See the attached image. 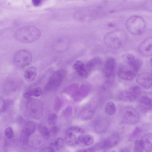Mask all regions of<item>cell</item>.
<instances>
[{"label":"cell","instance_id":"1","mask_svg":"<svg viewBox=\"0 0 152 152\" xmlns=\"http://www.w3.org/2000/svg\"><path fill=\"white\" fill-rule=\"evenodd\" d=\"M127 38V34L124 30L117 29L107 33L104 37V42L108 47L116 49L123 47Z\"/></svg>","mask_w":152,"mask_h":152},{"label":"cell","instance_id":"2","mask_svg":"<svg viewBox=\"0 0 152 152\" xmlns=\"http://www.w3.org/2000/svg\"><path fill=\"white\" fill-rule=\"evenodd\" d=\"M41 32L37 27L27 26L21 27L15 32L14 36L18 41L30 43L38 39L41 37Z\"/></svg>","mask_w":152,"mask_h":152},{"label":"cell","instance_id":"3","mask_svg":"<svg viewBox=\"0 0 152 152\" xmlns=\"http://www.w3.org/2000/svg\"><path fill=\"white\" fill-rule=\"evenodd\" d=\"M126 26L127 30L135 35L141 34L144 31L146 23L142 17L137 15L130 17L126 21Z\"/></svg>","mask_w":152,"mask_h":152},{"label":"cell","instance_id":"4","mask_svg":"<svg viewBox=\"0 0 152 152\" xmlns=\"http://www.w3.org/2000/svg\"><path fill=\"white\" fill-rule=\"evenodd\" d=\"M85 131L82 129L72 127L66 131L65 135L66 142L69 145H76L82 143L85 136Z\"/></svg>","mask_w":152,"mask_h":152},{"label":"cell","instance_id":"5","mask_svg":"<svg viewBox=\"0 0 152 152\" xmlns=\"http://www.w3.org/2000/svg\"><path fill=\"white\" fill-rule=\"evenodd\" d=\"M66 74V72L63 69L58 70L53 73L49 77L45 86V91H51L58 88L62 83Z\"/></svg>","mask_w":152,"mask_h":152},{"label":"cell","instance_id":"6","mask_svg":"<svg viewBox=\"0 0 152 152\" xmlns=\"http://www.w3.org/2000/svg\"><path fill=\"white\" fill-rule=\"evenodd\" d=\"M120 117L123 123L130 124L137 123L140 119V115L137 110L129 106L125 107L122 109Z\"/></svg>","mask_w":152,"mask_h":152},{"label":"cell","instance_id":"7","mask_svg":"<svg viewBox=\"0 0 152 152\" xmlns=\"http://www.w3.org/2000/svg\"><path fill=\"white\" fill-rule=\"evenodd\" d=\"M32 59L31 53L27 50L22 49L15 53L13 57V61L17 67L23 68L29 65Z\"/></svg>","mask_w":152,"mask_h":152},{"label":"cell","instance_id":"8","mask_svg":"<svg viewBox=\"0 0 152 152\" xmlns=\"http://www.w3.org/2000/svg\"><path fill=\"white\" fill-rule=\"evenodd\" d=\"M139 70L132 65L126 64L120 67L118 71V75L121 79L131 81L134 79Z\"/></svg>","mask_w":152,"mask_h":152},{"label":"cell","instance_id":"9","mask_svg":"<svg viewBox=\"0 0 152 152\" xmlns=\"http://www.w3.org/2000/svg\"><path fill=\"white\" fill-rule=\"evenodd\" d=\"M26 107L29 114L35 118H39L42 114L43 108L42 103L37 99H29L26 104Z\"/></svg>","mask_w":152,"mask_h":152},{"label":"cell","instance_id":"10","mask_svg":"<svg viewBox=\"0 0 152 152\" xmlns=\"http://www.w3.org/2000/svg\"><path fill=\"white\" fill-rule=\"evenodd\" d=\"M141 93L140 87L138 86H135L130 88L128 90L121 93L119 98L123 100L133 101L139 99Z\"/></svg>","mask_w":152,"mask_h":152},{"label":"cell","instance_id":"11","mask_svg":"<svg viewBox=\"0 0 152 152\" xmlns=\"http://www.w3.org/2000/svg\"><path fill=\"white\" fill-rule=\"evenodd\" d=\"M120 138L118 134L114 133L102 141L96 144V145L99 150L109 149L116 145L119 142Z\"/></svg>","mask_w":152,"mask_h":152},{"label":"cell","instance_id":"12","mask_svg":"<svg viewBox=\"0 0 152 152\" xmlns=\"http://www.w3.org/2000/svg\"><path fill=\"white\" fill-rule=\"evenodd\" d=\"M36 127L34 122L28 121L25 125L21 131L20 135V140L24 143H27L30 136L34 133Z\"/></svg>","mask_w":152,"mask_h":152},{"label":"cell","instance_id":"13","mask_svg":"<svg viewBox=\"0 0 152 152\" xmlns=\"http://www.w3.org/2000/svg\"><path fill=\"white\" fill-rule=\"evenodd\" d=\"M152 38L149 37L143 40L139 45L138 50V52L142 55L145 56H149L152 54Z\"/></svg>","mask_w":152,"mask_h":152},{"label":"cell","instance_id":"14","mask_svg":"<svg viewBox=\"0 0 152 152\" xmlns=\"http://www.w3.org/2000/svg\"><path fill=\"white\" fill-rule=\"evenodd\" d=\"M116 61L113 58L109 57L106 60L104 67L103 71L105 77L108 79L113 77L115 75Z\"/></svg>","mask_w":152,"mask_h":152},{"label":"cell","instance_id":"15","mask_svg":"<svg viewBox=\"0 0 152 152\" xmlns=\"http://www.w3.org/2000/svg\"><path fill=\"white\" fill-rule=\"evenodd\" d=\"M136 80L140 85L145 89H149L151 86L152 76L148 72H143L138 74Z\"/></svg>","mask_w":152,"mask_h":152},{"label":"cell","instance_id":"16","mask_svg":"<svg viewBox=\"0 0 152 152\" xmlns=\"http://www.w3.org/2000/svg\"><path fill=\"white\" fill-rule=\"evenodd\" d=\"M108 125L107 120L103 117H100L97 118L95 121L94 127L97 132L101 133L107 129Z\"/></svg>","mask_w":152,"mask_h":152},{"label":"cell","instance_id":"17","mask_svg":"<svg viewBox=\"0 0 152 152\" xmlns=\"http://www.w3.org/2000/svg\"><path fill=\"white\" fill-rule=\"evenodd\" d=\"M152 99L146 96H143L139 98L138 106L141 111L148 112L152 109Z\"/></svg>","mask_w":152,"mask_h":152},{"label":"cell","instance_id":"18","mask_svg":"<svg viewBox=\"0 0 152 152\" xmlns=\"http://www.w3.org/2000/svg\"><path fill=\"white\" fill-rule=\"evenodd\" d=\"M102 64V60L99 57L93 58L87 63L85 68L87 72L89 74L93 70L99 67Z\"/></svg>","mask_w":152,"mask_h":152},{"label":"cell","instance_id":"19","mask_svg":"<svg viewBox=\"0 0 152 152\" xmlns=\"http://www.w3.org/2000/svg\"><path fill=\"white\" fill-rule=\"evenodd\" d=\"M73 67L81 77L86 78L88 77L89 74L86 70L85 66L82 61L78 60L76 61L73 64Z\"/></svg>","mask_w":152,"mask_h":152},{"label":"cell","instance_id":"20","mask_svg":"<svg viewBox=\"0 0 152 152\" xmlns=\"http://www.w3.org/2000/svg\"><path fill=\"white\" fill-rule=\"evenodd\" d=\"M144 150L146 152H151L152 150V136L148 133L144 135L140 139Z\"/></svg>","mask_w":152,"mask_h":152},{"label":"cell","instance_id":"21","mask_svg":"<svg viewBox=\"0 0 152 152\" xmlns=\"http://www.w3.org/2000/svg\"><path fill=\"white\" fill-rule=\"evenodd\" d=\"M64 142L61 138H56L53 139L50 142L49 147L52 152L58 151L61 149L64 145Z\"/></svg>","mask_w":152,"mask_h":152},{"label":"cell","instance_id":"22","mask_svg":"<svg viewBox=\"0 0 152 152\" xmlns=\"http://www.w3.org/2000/svg\"><path fill=\"white\" fill-rule=\"evenodd\" d=\"M37 72L36 68L33 66L27 68L25 72L24 77L26 80L28 82L33 81L37 76Z\"/></svg>","mask_w":152,"mask_h":152},{"label":"cell","instance_id":"23","mask_svg":"<svg viewBox=\"0 0 152 152\" xmlns=\"http://www.w3.org/2000/svg\"><path fill=\"white\" fill-rule=\"evenodd\" d=\"M95 112V108L92 104H89L84 109V119H89L92 117Z\"/></svg>","mask_w":152,"mask_h":152},{"label":"cell","instance_id":"24","mask_svg":"<svg viewBox=\"0 0 152 152\" xmlns=\"http://www.w3.org/2000/svg\"><path fill=\"white\" fill-rule=\"evenodd\" d=\"M105 110L106 113L109 115H114L116 111V107L115 104L111 102H108L105 106Z\"/></svg>","mask_w":152,"mask_h":152},{"label":"cell","instance_id":"25","mask_svg":"<svg viewBox=\"0 0 152 152\" xmlns=\"http://www.w3.org/2000/svg\"><path fill=\"white\" fill-rule=\"evenodd\" d=\"M122 58L124 61L127 64H130L135 59L134 56L130 53H126L122 56Z\"/></svg>","mask_w":152,"mask_h":152},{"label":"cell","instance_id":"26","mask_svg":"<svg viewBox=\"0 0 152 152\" xmlns=\"http://www.w3.org/2000/svg\"><path fill=\"white\" fill-rule=\"evenodd\" d=\"M39 131L42 137L46 140L49 139L50 137V133L48 128L45 127H41L39 129Z\"/></svg>","mask_w":152,"mask_h":152},{"label":"cell","instance_id":"27","mask_svg":"<svg viewBox=\"0 0 152 152\" xmlns=\"http://www.w3.org/2000/svg\"><path fill=\"white\" fill-rule=\"evenodd\" d=\"M93 137L90 135H85L83 140L82 143L86 146L92 145L94 142Z\"/></svg>","mask_w":152,"mask_h":152},{"label":"cell","instance_id":"28","mask_svg":"<svg viewBox=\"0 0 152 152\" xmlns=\"http://www.w3.org/2000/svg\"><path fill=\"white\" fill-rule=\"evenodd\" d=\"M134 150V151L139 152H142L144 150L140 139L135 141Z\"/></svg>","mask_w":152,"mask_h":152},{"label":"cell","instance_id":"29","mask_svg":"<svg viewBox=\"0 0 152 152\" xmlns=\"http://www.w3.org/2000/svg\"><path fill=\"white\" fill-rule=\"evenodd\" d=\"M57 115L55 113H52L48 116V124L50 126H54L57 120Z\"/></svg>","mask_w":152,"mask_h":152},{"label":"cell","instance_id":"30","mask_svg":"<svg viewBox=\"0 0 152 152\" xmlns=\"http://www.w3.org/2000/svg\"><path fill=\"white\" fill-rule=\"evenodd\" d=\"M5 135L8 139H11L14 136V132L12 129L10 127L7 128L5 130Z\"/></svg>","mask_w":152,"mask_h":152},{"label":"cell","instance_id":"31","mask_svg":"<svg viewBox=\"0 0 152 152\" xmlns=\"http://www.w3.org/2000/svg\"><path fill=\"white\" fill-rule=\"evenodd\" d=\"M32 96L38 97L42 94V89L39 87H37L31 90Z\"/></svg>","mask_w":152,"mask_h":152},{"label":"cell","instance_id":"32","mask_svg":"<svg viewBox=\"0 0 152 152\" xmlns=\"http://www.w3.org/2000/svg\"><path fill=\"white\" fill-rule=\"evenodd\" d=\"M141 131V129L140 128H136L130 135V140H132L135 139L140 133Z\"/></svg>","mask_w":152,"mask_h":152},{"label":"cell","instance_id":"33","mask_svg":"<svg viewBox=\"0 0 152 152\" xmlns=\"http://www.w3.org/2000/svg\"><path fill=\"white\" fill-rule=\"evenodd\" d=\"M5 103L4 99L0 97V115L4 111L5 108Z\"/></svg>","mask_w":152,"mask_h":152},{"label":"cell","instance_id":"34","mask_svg":"<svg viewBox=\"0 0 152 152\" xmlns=\"http://www.w3.org/2000/svg\"><path fill=\"white\" fill-rule=\"evenodd\" d=\"M23 97L26 99L30 98L32 96V95L31 91H29L25 92L23 94Z\"/></svg>","mask_w":152,"mask_h":152},{"label":"cell","instance_id":"35","mask_svg":"<svg viewBox=\"0 0 152 152\" xmlns=\"http://www.w3.org/2000/svg\"><path fill=\"white\" fill-rule=\"evenodd\" d=\"M33 5L36 7L39 6L41 3V0H32Z\"/></svg>","mask_w":152,"mask_h":152},{"label":"cell","instance_id":"36","mask_svg":"<svg viewBox=\"0 0 152 152\" xmlns=\"http://www.w3.org/2000/svg\"><path fill=\"white\" fill-rule=\"evenodd\" d=\"M95 151L93 147L90 148H86L79 151L81 152H94Z\"/></svg>","mask_w":152,"mask_h":152},{"label":"cell","instance_id":"37","mask_svg":"<svg viewBox=\"0 0 152 152\" xmlns=\"http://www.w3.org/2000/svg\"><path fill=\"white\" fill-rule=\"evenodd\" d=\"M53 126L51 129V131L53 133L55 134L58 132L59 129L58 127Z\"/></svg>","mask_w":152,"mask_h":152}]
</instances>
